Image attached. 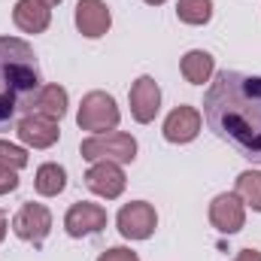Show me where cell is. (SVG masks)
Listing matches in <instances>:
<instances>
[{"mask_svg":"<svg viewBox=\"0 0 261 261\" xmlns=\"http://www.w3.org/2000/svg\"><path fill=\"white\" fill-rule=\"evenodd\" d=\"M179 70H182L186 82H192V85H203V82L213 79V73H216V61H213L210 52H203V49H192V52L182 55Z\"/></svg>","mask_w":261,"mask_h":261,"instance_id":"obj_16","label":"cell"},{"mask_svg":"<svg viewBox=\"0 0 261 261\" xmlns=\"http://www.w3.org/2000/svg\"><path fill=\"white\" fill-rule=\"evenodd\" d=\"M234 261H261V252L258 249H240Z\"/></svg>","mask_w":261,"mask_h":261,"instance_id":"obj_23","label":"cell"},{"mask_svg":"<svg viewBox=\"0 0 261 261\" xmlns=\"http://www.w3.org/2000/svg\"><path fill=\"white\" fill-rule=\"evenodd\" d=\"M3 237H6V216H3V210H0V243H3Z\"/></svg>","mask_w":261,"mask_h":261,"instance_id":"obj_24","label":"cell"},{"mask_svg":"<svg viewBox=\"0 0 261 261\" xmlns=\"http://www.w3.org/2000/svg\"><path fill=\"white\" fill-rule=\"evenodd\" d=\"M12 231H15L18 240L40 246L49 237V231H52V213H49V206L46 203H34V200L21 203V210L12 219Z\"/></svg>","mask_w":261,"mask_h":261,"instance_id":"obj_6","label":"cell"},{"mask_svg":"<svg viewBox=\"0 0 261 261\" xmlns=\"http://www.w3.org/2000/svg\"><path fill=\"white\" fill-rule=\"evenodd\" d=\"M73 21H76V31H79L82 37L100 40V37L110 31V24H113V12H110V6H107L103 0H79Z\"/></svg>","mask_w":261,"mask_h":261,"instance_id":"obj_13","label":"cell"},{"mask_svg":"<svg viewBox=\"0 0 261 261\" xmlns=\"http://www.w3.org/2000/svg\"><path fill=\"white\" fill-rule=\"evenodd\" d=\"M210 225L219 234H237L246 225V203L234 192H222L210 200Z\"/></svg>","mask_w":261,"mask_h":261,"instance_id":"obj_8","label":"cell"},{"mask_svg":"<svg viewBox=\"0 0 261 261\" xmlns=\"http://www.w3.org/2000/svg\"><path fill=\"white\" fill-rule=\"evenodd\" d=\"M234 195L255 213H261V170H243L234 182Z\"/></svg>","mask_w":261,"mask_h":261,"instance_id":"obj_18","label":"cell"},{"mask_svg":"<svg viewBox=\"0 0 261 261\" xmlns=\"http://www.w3.org/2000/svg\"><path fill=\"white\" fill-rule=\"evenodd\" d=\"M46 6H58V3H64V0H43Z\"/></svg>","mask_w":261,"mask_h":261,"instance_id":"obj_25","label":"cell"},{"mask_svg":"<svg viewBox=\"0 0 261 261\" xmlns=\"http://www.w3.org/2000/svg\"><path fill=\"white\" fill-rule=\"evenodd\" d=\"M79 155L85 161H116V164H130L137 158V140L125 130H110V134H91L82 140Z\"/></svg>","mask_w":261,"mask_h":261,"instance_id":"obj_4","label":"cell"},{"mask_svg":"<svg viewBox=\"0 0 261 261\" xmlns=\"http://www.w3.org/2000/svg\"><path fill=\"white\" fill-rule=\"evenodd\" d=\"M34 189L40 197H58L67 189V170L55 161H46L34 173Z\"/></svg>","mask_w":261,"mask_h":261,"instance_id":"obj_17","label":"cell"},{"mask_svg":"<svg viewBox=\"0 0 261 261\" xmlns=\"http://www.w3.org/2000/svg\"><path fill=\"white\" fill-rule=\"evenodd\" d=\"M116 228L125 240H149L158 228V213L149 200H130L119 210Z\"/></svg>","mask_w":261,"mask_h":261,"instance_id":"obj_5","label":"cell"},{"mask_svg":"<svg viewBox=\"0 0 261 261\" xmlns=\"http://www.w3.org/2000/svg\"><path fill=\"white\" fill-rule=\"evenodd\" d=\"M128 100H130V116L134 122L140 125H149L155 122V116L161 113V88L152 76H140L128 91Z\"/></svg>","mask_w":261,"mask_h":261,"instance_id":"obj_10","label":"cell"},{"mask_svg":"<svg viewBox=\"0 0 261 261\" xmlns=\"http://www.w3.org/2000/svg\"><path fill=\"white\" fill-rule=\"evenodd\" d=\"M149 6H161V3H167V0H146Z\"/></svg>","mask_w":261,"mask_h":261,"instance_id":"obj_26","label":"cell"},{"mask_svg":"<svg viewBox=\"0 0 261 261\" xmlns=\"http://www.w3.org/2000/svg\"><path fill=\"white\" fill-rule=\"evenodd\" d=\"M85 186H88V192H94L103 200H116L125 192L128 176H125L122 164H116V161H94L85 170Z\"/></svg>","mask_w":261,"mask_h":261,"instance_id":"obj_7","label":"cell"},{"mask_svg":"<svg viewBox=\"0 0 261 261\" xmlns=\"http://www.w3.org/2000/svg\"><path fill=\"white\" fill-rule=\"evenodd\" d=\"M12 21L24 34H43L52 24V6H46L43 0H15Z\"/></svg>","mask_w":261,"mask_h":261,"instance_id":"obj_14","label":"cell"},{"mask_svg":"<svg viewBox=\"0 0 261 261\" xmlns=\"http://www.w3.org/2000/svg\"><path fill=\"white\" fill-rule=\"evenodd\" d=\"M103 228H107V210L100 203H91V200L73 203L64 216V231L70 237H76V240L91 237V234H97Z\"/></svg>","mask_w":261,"mask_h":261,"instance_id":"obj_9","label":"cell"},{"mask_svg":"<svg viewBox=\"0 0 261 261\" xmlns=\"http://www.w3.org/2000/svg\"><path fill=\"white\" fill-rule=\"evenodd\" d=\"M15 134L31 149H52L58 143V137H61V128H58L55 119H46L40 113H28V116H21L15 122Z\"/></svg>","mask_w":261,"mask_h":261,"instance_id":"obj_11","label":"cell"},{"mask_svg":"<svg viewBox=\"0 0 261 261\" xmlns=\"http://www.w3.org/2000/svg\"><path fill=\"white\" fill-rule=\"evenodd\" d=\"M200 125H203V116H200V110L195 107H189V103H179L176 110H170V116L164 119V140L167 143H176V146H186V143H192L197 134H200Z\"/></svg>","mask_w":261,"mask_h":261,"instance_id":"obj_12","label":"cell"},{"mask_svg":"<svg viewBox=\"0 0 261 261\" xmlns=\"http://www.w3.org/2000/svg\"><path fill=\"white\" fill-rule=\"evenodd\" d=\"M122 122V110L116 103L113 94L107 91H88L79 103V113H76V125L88 134H110V130L119 128Z\"/></svg>","mask_w":261,"mask_h":261,"instance_id":"obj_3","label":"cell"},{"mask_svg":"<svg viewBox=\"0 0 261 261\" xmlns=\"http://www.w3.org/2000/svg\"><path fill=\"white\" fill-rule=\"evenodd\" d=\"M210 130L234 146L246 161L261 164V76L222 70L203 94Z\"/></svg>","mask_w":261,"mask_h":261,"instance_id":"obj_1","label":"cell"},{"mask_svg":"<svg viewBox=\"0 0 261 261\" xmlns=\"http://www.w3.org/2000/svg\"><path fill=\"white\" fill-rule=\"evenodd\" d=\"M0 164L3 167H12V170H21L28 167V149L9 143V140H0Z\"/></svg>","mask_w":261,"mask_h":261,"instance_id":"obj_20","label":"cell"},{"mask_svg":"<svg viewBox=\"0 0 261 261\" xmlns=\"http://www.w3.org/2000/svg\"><path fill=\"white\" fill-rule=\"evenodd\" d=\"M176 15L182 24L200 28L213 18V0H179L176 3Z\"/></svg>","mask_w":261,"mask_h":261,"instance_id":"obj_19","label":"cell"},{"mask_svg":"<svg viewBox=\"0 0 261 261\" xmlns=\"http://www.w3.org/2000/svg\"><path fill=\"white\" fill-rule=\"evenodd\" d=\"M97 261H140V255L128 249V246H113V249H107V252H100Z\"/></svg>","mask_w":261,"mask_h":261,"instance_id":"obj_21","label":"cell"},{"mask_svg":"<svg viewBox=\"0 0 261 261\" xmlns=\"http://www.w3.org/2000/svg\"><path fill=\"white\" fill-rule=\"evenodd\" d=\"M15 189H18V170L0 164V195H9V192H15Z\"/></svg>","mask_w":261,"mask_h":261,"instance_id":"obj_22","label":"cell"},{"mask_svg":"<svg viewBox=\"0 0 261 261\" xmlns=\"http://www.w3.org/2000/svg\"><path fill=\"white\" fill-rule=\"evenodd\" d=\"M67 107H70V97H67V88L64 85H43L34 97V113L46 116V119H55L61 122L67 116Z\"/></svg>","mask_w":261,"mask_h":261,"instance_id":"obj_15","label":"cell"},{"mask_svg":"<svg viewBox=\"0 0 261 261\" xmlns=\"http://www.w3.org/2000/svg\"><path fill=\"white\" fill-rule=\"evenodd\" d=\"M40 88L34 46L18 37H0V130L34 113V97Z\"/></svg>","mask_w":261,"mask_h":261,"instance_id":"obj_2","label":"cell"}]
</instances>
